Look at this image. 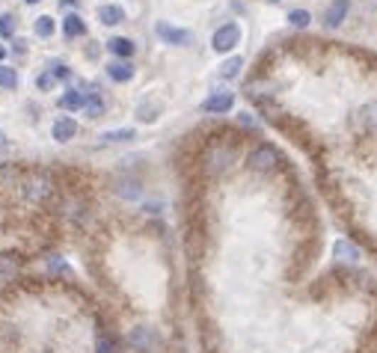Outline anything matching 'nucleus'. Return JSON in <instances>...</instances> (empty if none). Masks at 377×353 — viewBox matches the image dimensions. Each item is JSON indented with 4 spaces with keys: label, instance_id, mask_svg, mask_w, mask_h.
<instances>
[{
    "label": "nucleus",
    "instance_id": "obj_1",
    "mask_svg": "<svg viewBox=\"0 0 377 353\" xmlns=\"http://www.w3.org/2000/svg\"><path fill=\"white\" fill-rule=\"evenodd\" d=\"M247 163H250L253 173H271V170H276V163H280V151L273 146H256L250 151Z\"/></svg>",
    "mask_w": 377,
    "mask_h": 353
},
{
    "label": "nucleus",
    "instance_id": "obj_2",
    "mask_svg": "<svg viewBox=\"0 0 377 353\" xmlns=\"http://www.w3.org/2000/svg\"><path fill=\"white\" fill-rule=\"evenodd\" d=\"M238 42H241V27H238L235 21H229V24H223V27H217L214 36H211V48H214L217 54H229V50H232Z\"/></svg>",
    "mask_w": 377,
    "mask_h": 353
},
{
    "label": "nucleus",
    "instance_id": "obj_3",
    "mask_svg": "<svg viewBox=\"0 0 377 353\" xmlns=\"http://www.w3.org/2000/svg\"><path fill=\"white\" fill-rule=\"evenodd\" d=\"M155 33H158V39H163L167 45H178V48H187V45L193 42V33H190V30L173 27V24H167V21H158Z\"/></svg>",
    "mask_w": 377,
    "mask_h": 353
},
{
    "label": "nucleus",
    "instance_id": "obj_4",
    "mask_svg": "<svg viewBox=\"0 0 377 353\" xmlns=\"http://www.w3.org/2000/svg\"><path fill=\"white\" fill-rule=\"evenodd\" d=\"M24 193H27V199H33V202L45 199L48 193H51V178H48V173H33V175L24 181Z\"/></svg>",
    "mask_w": 377,
    "mask_h": 353
},
{
    "label": "nucleus",
    "instance_id": "obj_5",
    "mask_svg": "<svg viewBox=\"0 0 377 353\" xmlns=\"http://www.w3.org/2000/svg\"><path fill=\"white\" fill-rule=\"evenodd\" d=\"M128 342L134 344L140 353H149V350H155V344H158L155 332H152L149 327H134V330H131V335H128Z\"/></svg>",
    "mask_w": 377,
    "mask_h": 353
},
{
    "label": "nucleus",
    "instance_id": "obj_6",
    "mask_svg": "<svg viewBox=\"0 0 377 353\" xmlns=\"http://www.w3.org/2000/svg\"><path fill=\"white\" fill-rule=\"evenodd\" d=\"M232 107H235V95L232 92H214L211 98H205V104H202L205 113H229Z\"/></svg>",
    "mask_w": 377,
    "mask_h": 353
},
{
    "label": "nucleus",
    "instance_id": "obj_7",
    "mask_svg": "<svg viewBox=\"0 0 377 353\" xmlns=\"http://www.w3.org/2000/svg\"><path fill=\"white\" fill-rule=\"evenodd\" d=\"M229 161H232V151L229 148H223V146H214L205 155V166H208V173H223L226 166H229Z\"/></svg>",
    "mask_w": 377,
    "mask_h": 353
},
{
    "label": "nucleus",
    "instance_id": "obj_8",
    "mask_svg": "<svg viewBox=\"0 0 377 353\" xmlns=\"http://www.w3.org/2000/svg\"><path fill=\"white\" fill-rule=\"evenodd\" d=\"M348 9H351V0H333L330 6L324 12V24L327 27H339L342 21L348 18Z\"/></svg>",
    "mask_w": 377,
    "mask_h": 353
},
{
    "label": "nucleus",
    "instance_id": "obj_9",
    "mask_svg": "<svg viewBox=\"0 0 377 353\" xmlns=\"http://www.w3.org/2000/svg\"><path fill=\"white\" fill-rule=\"evenodd\" d=\"M51 134H54L57 143H69L75 134H77V122L72 119V116H60V119L54 122V131Z\"/></svg>",
    "mask_w": 377,
    "mask_h": 353
},
{
    "label": "nucleus",
    "instance_id": "obj_10",
    "mask_svg": "<svg viewBox=\"0 0 377 353\" xmlns=\"http://www.w3.org/2000/svg\"><path fill=\"white\" fill-rule=\"evenodd\" d=\"M107 75H110V80H116V83H128L131 77H134V65H131L128 60H116V63L107 65Z\"/></svg>",
    "mask_w": 377,
    "mask_h": 353
},
{
    "label": "nucleus",
    "instance_id": "obj_11",
    "mask_svg": "<svg viewBox=\"0 0 377 353\" xmlns=\"http://www.w3.org/2000/svg\"><path fill=\"white\" fill-rule=\"evenodd\" d=\"M333 256L339 261H345V264H354V261H359V249L351 241H336L333 244Z\"/></svg>",
    "mask_w": 377,
    "mask_h": 353
},
{
    "label": "nucleus",
    "instance_id": "obj_12",
    "mask_svg": "<svg viewBox=\"0 0 377 353\" xmlns=\"http://www.w3.org/2000/svg\"><path fill=\"white\" fill-rule=\"evenodd\" d=\"M98 21L102 24H107V27H116V24H122L125 21V9L122 6H102L98 9Z\"/></svg>",
    "mask_w": 377,
    "mask_h": 353
},
{
    "label": "nucleus",
    "instance_id": "obj_13",
    "mask_svg": "<svg viewBox=\"0 0 377 353\" xmlns=\"http://www.w3.org/2000/svg\"><path fill=\"white\" fill-rule=\"evenodd\" d=\"M140 181L137 178H119L116 181V196H122V199H140Z\"/></svg>",
    "mask_w": 377,
    "mask_h": 353
},
{
    "label": "nucleus",
    "instance_id": "obj_14",
    "mask_svg": "<svg viewBox=\"0 0 377 353\" xmlns=\"http://www.w3.org/2000/svg\"><path fill=\"white\" fill-rule=\"evenodd\" d=\"M62 33L69 39H77V36H84V33H87V24L80 21L77 15H65V18H62Z\"/></svg>",
    "mask_w": 377,
    "mask_h": 353
},
{
    "label": "nucleus",
    "instance_id": "obj_15",
    "mask_svg": "<svg viewBox=\"0 0 377 353\" xmlns=\"http://www.w3.org/2000/svg\"><path fill=\"white\" fill-rule=\"evenodd\" d=\"M107 45H110V50H113V54H116V57H122V60H128L131 54H134V42H131V39H125V36H113Z\"/></svg>",
    "mask_w": 377,
    "mask_h": 353
},
{
    "label": "nucleus",
    "instance_id": "obj_16",
    "mask_svg": "<svg viewBox=\"0 0 377 353\" xmlns=\"http://www.w3.org/2000/svg\"><path fill=\"white\" fill-rule=\"evenodd\" d=\"M241 69H244V60H241V57H232V60H226V63L220 65V77H223V80H232V77L241 75Z\"/></svg>",
    "mask_w": 377,
    "mask_h": 353
},
{
    "label": "nucleus",
    "instance_id": "obj_17",
    "mask_svg": "<svg viewBox=\"0 0 377 353\" xmlns=\"http://www.w3.org/2000/svg\"><path fill=\"white\" fill-rule=\"evenodd\" d=\"M102 140H104V143H128V140H134V131H131V128L107 131V134H102Z\"/></svg>",
    "mask_w": 377,
    "mask_h": 353
},
{
    "label": "nucleus",
    "instance_id": "obj_18",
    "mask_svg": "<svg viewBox=\"0 0 377 353\" xmlns=\"http://www.w3.org/2000/svg\"><path fill=\"white\" fill-rule=\"evenodd\" d=\"M15 87H18V75H15V69L0 65V89H15Z\"/></svg>",
    "mask_w": 377,
    "mask_h": 353
},
{
    "label": "nucleus",
    "instance_id": "obj_19",
    "mask_svg": "<svg viewBox=\"0 0 377 353\" xmlns=\"http://www.w3.org/2000/svg\"><path fill=\"white\" fill-rule=\"evenodd\" d=\"M84 95L80 92H65L62 98H60V107H65V110H77V107H84Z\"/></svg>",
    "mask_w": 377,
    "mask_h": 353
},
{
    "label": "nucleus",
    "instance_id": "obj_20",
    "mask_svg": "<svg viewBox=\"0 0 377 353\" xmlns=\"http://www.w3.org/2000/svg\"><path fill=\"white\" fill-rule=\"evenodd\" d=\"M36 36H42V39L54 36V18H51V15H42V18L36 21Z\"/></svg>",
    "mask_w": 377,
    "mask_h": 353
},
{
    "label": "nucleus",
    "instance_id": "obj_21",
    "mask_svg": "<svg viewBox=\"0 0 377 353\" xmlns=\"http://www.w3.org/2000/svg\"><path fill=\"white\" fill-rule=\"evenodd\" d=\"M158 110H160V104H155V101H146V104H140V107H137V116H140L143 122H155Z\"/></svg>",
    "mask_w": 377,
    "mask_h": 353
},
{
    "label": "nucleus",
    "instance_id": "obj_22",
    "mask_svg": "<svg viewBox=\"0 0 377 353\" xmlns=\"http://www.w3.org/2000/svg\"><path fill=\"white\" fill-rule=\"evenodd\" d=\"M84 110H87L89 119H98V116L104 113V104H102L98 98H87V101H84Z\"/></svg>",
    "mask_w": 377,
    "mask_h": 353
},
{
    "label": "nucleus",
    "instance_id": "obj_23",
    "mask_svg": "<svg viewBox=\"0 0 377 353\" xmlns=\"http://www.w3.org/2000/svg\"><path fill=\"white\" fill-rule=\"evenodd\" d=\"M15 267H18V261H15L12 256H0V279H6L15 273Z\"/></svg>",
    "mask_w": 377,
    "mask_h": 353
},
{
    "label": "nucleus",
    "instance_id": "obj_24",
    "mask_svg": "<svg viewBox=\"0 0 377 353\" xmlns=\"http://www.w3.org/2000/svg\"><path fill=\"white\" fill-rule=\"evenodd\" d=\"M288 21H291L294 27H306L309 21H312V15H309L306 9H294V12L288 15Z\"/></svg>",
    "mask_w": 377,
    "mask_h": 353
},
{
    "label": "nucleus",
    "instance_id": "obj_25",
    "mask_svg": "<svg viewBox=\"0 0 377 353\" xmlns=\"http://www.w3.org/2000/svg\"><path fill=\"white\" fill-rule=\"evenodd\" d=\"M363 119H366L368 125L377 128V101H374V104H366V107H363Z\"/></svg>",
    "mask_w": 377,
    "mask_h": 353
},
{
    "label": "nucleus",
    "instance_id": "obj_26",
    "mask_svg": "<svg viewBox=\"0 0 377 353\" xmlns=\"http://www.w3.org/2000/svg\"><path fill=\"white\" fill-rule=\"evenodd\" d=\"M12 27H15V18L12 15H4V18H0V33H4V36H12Z\"/></svg>",
    "mask_w": 377,
    "mask_h": 353
},
{
    "label": "nucleus",
    "instance_id": "obj_27",
    "mask_svg": "<svg viewBox=\"0 0 377 353\" xmlns=\"http://www.w3.org/2000/svg\"><path fill=\"white\" fill-rule=\"evenodd\" d=\"M36 87H39V89H51V87H54V77H51V75L36 77Z\"/></svg>",
    "mask_w": 377,
    "mask_h": 353
},
{
    "label": "nucleus",
    "instance_id": "obj_28",
    "mask_svg": "<svg viewBox=\"0 0 377 353\" xmlns=\"http://www.w3.org/2000/svg\"><path fill=\"white\" fill-rule=\"evenodd\" d=\"M113 350H116V344H113V342H107V339L98 342V353H113Z\"/></svg>",
    "mask_w": 377,
    "mask_h": 353
},
{
    "label": "nucleus",
    "instance_id": "obj_29",
    "mask_svg": "<svg viewBox=\"0 0 377 353\" xmlns=\"http://www.w3.org/2000/svg\"><path fill=\"white\" fill-rule=\"evenodd\" d=\"M54 75H57V77H69V69H65V65H57Z\"/></svg>",
    "mask_w": 377,
    "mask_h": 353
},
{
    "label": "nucleus",
    "instance_id": "obj_30",
    "mask_svg": "<svg viewBox=\"0 0 377 353\" xmlns=\"http://www.w3.org/2000/svg\"><path fill=\"white\" fill-rule=\"evenodd\" d=\"M241 122L244 125H256V119H250V113H241Z\"/></svg>",
    "mask_w": 377,
    "mask_h": 353
},
{
    "label": "nucleus",
    "instance_id": "obj_31",
    "mask_svg": "<svg viewBox=\"0 0 377 353\" xmlns=\"http://www.w3.org/2000/svg\"><path fill=\"white\" fill-rule=\"evenodd\" d=\"M4 140H6V137H4V131H0V148H4Z\"/></svg>",
    "mask_w": 377,
    "mask_h": 353
},
{
    "label": "nucleus",
    "instance_id": "obj_32",
    "mask_svg": "<svg viewBox=\"0 0 377 353\" xmlns=\"http://www.w3.org/2000/svg\"><path fill=\"white\" fill-rule=\"evenodd\" d=\"M27 4H39V0H27Z\"/></svg>",
    "mask_w": 377,
    "mask_h": 353
},
{
    "label": "nucleus",
    "instance_id": "obj_33",
    "mask_svg": "<svg viewBox=\"0 0 377 353\" xmlns=\"http://www.w3.org/2000/svg\"><path fill=\"white\" fill-rule=\"evenodd\" d=\"M271 4H280V0H271Z\"/></svg>",
    "mask_w": 377,
    "mask_h": 353
}]
</instances>
